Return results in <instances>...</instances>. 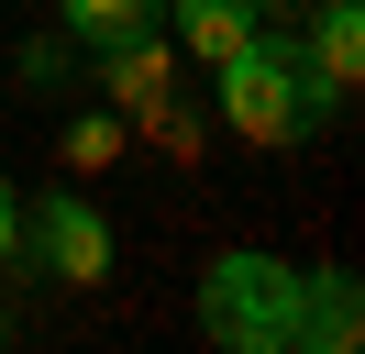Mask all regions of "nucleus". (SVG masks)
<instances>
[{
  "label": "nucleus",
  "mask_w": 365,
  "mask_h": 354,
  "mask_svg": "<svg viewBox=\"0 0 365 354\" xmlns=\"http://www.w3.org/2000/svg\"><path fill=\"white\" fill-rule=\"evenodd\" d=\"M210 78H222V122L244 133V144H299V133L332 122V100L310 88V66H299L288 22H266V34H255L244 56H222Z\"/></svg>",
  "instance_id": "f257e3e1"
},
{
  "label": "nucleus",
  "mask_w": 365,
  "mask_h": 354,
  "mask_svg": "<svg viewBox=\"0 0 365 354\" xmlns=\"http://www.w3.org/2000/svg\"><path fill=\"white\" fill-rule=\"evenodd\" d=\"M200 332L222 354H288V332H299V266L288 255H210Z\"/></svg>",
  "instance_id": "f03ea898"
},
{
  "label": "nucleus",
  "mask_w": 365,
  "mask_h": 354,
  "mask_svg": "<svg viewBox=\"0 0 365 354\" xmlns=\"http://www.w3.org/2000/svg\"><path fill=\"white\" fill-rule=\"evenodd\" d=\"M23 255H45V277H67V288H100L111 277V221H100L78 188H45L23 211Z\"/></svg>",
  "instance_id": "7ed1b4c3"
},
{
  "label": "nucleus",
  "mask_w": 365,
  "mask_h": 354,
  "mask_svg": "<svg viewBox=\"0 0 365 354\" xmlns=\"http://www.w3.org/2000/svg\"><path fill=\"white\" fill-rule=\"evenodd\" d=\"M354 332H365L354 266H310V277H299V332H288V354H354Z\"/></svg>",
  "instance_id": "20e7f679"
},
{
  "label": "nucleus",
  "mask_w": 365,
  "mask_h": 354,
  "mask_svg": "<svg viewBox=\"0 0 365 354\" xmlns=\"http://www.w3.org/2000/svg\"><path fill=\"white\" fill-rule=\"evenodd\" d=\"M354 56H365V0H321L310 11V44H299V66H310V88L321 100H354Z\"/></svg>",
  "instance_id": "39448f33"
},
{
  "label": "nucleus",
  "mask_w": 365,
  "mask_h": 354,
  "mask_svg": "<svg viewBox=\"0 0 365 354\" xmlns=\"http://www.w3.org/2000/svg\"><path fill=\"white\" fill-rule=\"evenodd\" d=\"M155 22H178V44L200 66H222V56H244L255 34H266V22L244 11V0H155Z\"/></svg>",
  "instance_id": "423d86ee"
},
{
  "label": "nucleus",
  "mask_w": 365,
  "mask_h": 354,
  "mask_svg": "<svg viewBox=\"0 0 365 354\" xmlns=\"http://www.w3.org/2000/svg\"><path fill=\"white\" fill-rule=\"evenodd\" d=\"M100 78H111L122 111H155L166 100V34H155V22H144V34H111V44H100Z\"/></svg>",
  "instance_id": "0eeeda50"
},
{
  "label": "nucleus",
  "mask_w": 365,
  "mask_h": 354,
  "mask_svg": "<svg viewBox=\"0 0 365 354\" xmlns=\"http://www.w3.org/2000/svg\"><path fill=\"white\" fill-rule=\"evenodd\" d=\"M56 11H67L78 44H111V34H144V22H155V0H56Z\"/></svg>",
  "instance_id": "6e6552de"
},
{
  "label": "nucleus",
  "mask_w": 365,
  "mask_h": 354,
  "mask_svg": "<svg viewBox=\"0 0 365 354\" xmlns=\"http://www.w3.org/2000/svg\"><path fill=\"white\" fill-rule=\"evenodd\" d=\"M0 266H23V188L0 177Z\"/></svg>",
  "instance_id": "1a4fd4ad"
},
{
  "label": "nucleus",
  "mask_w": 365,
  "mask_h": 354,
  "mask_svg": "<svg viewBox=\"0 0 365 354\" xmlns=\"http://www.w3.org/2000/svg\"><path fill=\"white\" fill-rule=\"evenodd\" d=\"M111 144H122V122H78V133H67V155H78V166H100Z\"/></svg>",
  "instance_id": "9d476101"
},
{
  "label": "nucleus",
  "mask_w": 365,
  "mask_h": 354,
  "mask_svg": "<svg viewBox=\"0 0 365 354\" xmlns=\"http://www.w3.org/2000/svg\"><path fill=\"white\" fill-rule=\"evenodd\" d=\"M244 11H255V22H288V11H299V0H244Z\"/></svg>",
  "instance_id": "9b49d317"
},
{
  "label": "nucleus",
  "mask_w": 365,
  "mask_h": 354,
  "mask_svg": "<svg viewBox=\"0 0 365 354\" xmlns=\"http://www.w3.org/2000/svg\"><path fill=\"white\" fill-rule=\"evenodd\" d=\"M0 343H11V310H0Z\"/></svg>",
  "instance_id": "f8f14e48"
}]
</instances>
